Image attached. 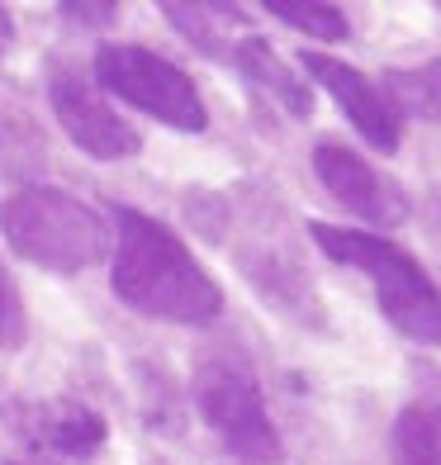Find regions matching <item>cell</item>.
Listing matches in <instances>:
<instances>
[{
  "label": "cell",
  "mask_w": 441,
  "mask_h": 465,
  "mask_svg": "<svg viewBox=\"0 0 441 465\" xmlns=\"http://www.w3.org/2000/svg\"><path fill=\"white\" fill-rule=\"evenodd\" d=\"M110 285L123 309L157 323L209 328L223 313V290L200 266V257L162 219L133 204H114Z\"/></svg>",
  "instance_id": "1"
},
{
  "label": "cell",
  "mask_w": 441,
  "mask_h": 465,
  "mask_svg": "<svg viewBox=\"0 0 441 465\" xmlns=\"http://www.w3.org/2000/svg\"><path fill=\"white\" fill-rule=\"evenodd\" d=\"M309 238L318 242V252L338 266L361 271L375 290L385 323L408 337L417 347H441V290L427 276V266L404 252L398 242H389L385 232L370 228H342V223H309Z\"/></svg>",
  "instance_id": "2"
},
{
  "label": "cell",
  "mask_w": 441,
  "mask_h": 465,
  "mask_svg": "<svg viewBox=\"0 0 441 465\" xmlns=\"http://www.w3.org/2000/svg\"><path fill=\"white\" fill-rule=\"evenodd\" d=\"M0 238L15 257H24L53 276H81L110 257V223L95 204L57 185H19L0 200Z\"/></svg>",
  "instance_id": "3"
},
{
  "label": "cell",
  "mask_w": 441,
  "mask_h": 465,
  "mask_svg": "<svg viewBox=\"0 0 441 465\" xmlns=\"http://www.w3.org/2000/svg\"><path fill=\"white\" fill-rule=\"evenodd\" d=\"M191 399H195V413L204 418V428L228 447V456H238L242 465L285 460L280 428L266 409V394L257 385V375H251V366L228 361V356L204 361L191 380Z\"/></svg>",
  "instance_id": "4"
},
{
  "label": "cell",
  "mask_w": 441,
  "mask_h": 465,
  "mask_svg": "<svg viewBox=\"0 0 441 465\" xmlns=\"http://www.w3.org/2000/svg\"><path fill=\"white\" fill-rule=\"evenodd\" d=\"M95 86L123 100L129 110L166 124L176 134H204L209 110L200 86L185 76L172 57H162L142 44H100L95 48Z\"/></svg>",
  "instance_id": "5"
},
{
  "label": "cell",
  "mask_w": 441,
  "mask_h": 465,
  "mask_svg": "<svg viewBox=\"0 0 441 465\" xmlns=\"http://www.w3.org/2000/svg\"><path fill=\"white\" fill-rule=\"evenodd\" d=\"M48 104H53V114L62 124V134H67L86 157H95V162H129V157L142 153V134L81 72L53 67Z\"/></svg>",
  "instance_id": "6"
},
{
  "label": "cell",
  "mask_w": 441,
  "mask_h": 465,
  "mask_svg": "<svg viewBox=\"0 0 441 465\" xmlns=\"http://www.w3.org/2000/svg\"><path fill=\"white\" fill-rule=\"evenodd\" d=\"M313 176H318V185L347 209V214L370 223V232L398 228L408 219L404 185L394 176H385L380 166H370L361 153H351L347 143H318L313 147Z\"/></svg>",
  "instance_id": "7"
},
{
  "label": "cell",
  "mask_w": 441,
  "mask_h": 465,
  "mask_svg": "<svg viewBox=\"0 0 441 465\" xmlns=\"http://www.w3.org/2000/svg\"><path fill=\"white\" fill-rule=\"evenodd\" d=\"M299 72L338 100V110L351 119V129L361 134L375 153H398V143H404V114H398L394 100L380 91V81L356 72L351 62H338L328 53H313V48L299 53Z\"/></svg>",
  "instance_id": "8"
},
{
  "label": "cell",
  "mask_w": 441,
  "mask_h": 465,
  "mask_svg": "<svg viewBox=\"0 0 441 465\" xmlns=\"http://www.w3.org/2000/svg\"><path fill=\"white\" fill-rule=\"evenodd\" d=\"M238 266L242 276L257 285V294H266L270 304H276L280 313H289V319H299L309 328H323V304H318V290H313V281L304 276L299 262H289L285 252H238Z\"/></svg>",
  "instance_id": "9"
},
{
  "label": "cell",
  "mask_w": 441,
  "mask_h": 465,
  "mask_svg": "<svg viewBox=\"0 0 441 465\" xmlns=\"http://www.w3.org/2000/svg\"><path fill=\"white\" fill-rule=\"evenodd\" d=\"M228 57L238 62V72H242L257 91H266L270 100H280L294 119H309V110H313L309 81L299 76V67H294V62H285L276 48H270L261 34H242L238 44L228 48Z\"/></svg>",
  "instance_id": "10"
},
{
  "label": "cell",
  "mask_w": 441,
  "mask_h": 465,
  "mask_svg": "<svg viewBox=\"0 0 441 465\" xmlns=\"http://www.w3.org/2000/svg\"><path fill=\"white\" fill-rule=\"evenodd\" d=\"M394 465H441V399H413L389 428Z\"/></svg>",
  "instance_id": "11"
},
{
  "label": "cell",
  "mask_w": 441,
  "mask_h": 465,
  "mask_svg": "<svg viewBox=\"0 0 441 465\" xmlns=\"http://www.w3.org/2000/svg\"><path fill=\"white\" fill-rule=\"evenodd\" d=\"M380 91L394 100L398 114L413 119H441V57L417 62V67H394L385 72Z\"/></svg>",
  "instance_id": "12"
},
{
  "label": "cell",
  "mask_w": 441,
  "mask_h": 465,
  "mask_svg": "<svg viewBox=\"0 0 441 465\" xmlns=\"http://www.w3.org/2000/svg\"><path fill=\"white\" fill-rule=\"evenodd\" d=\"M266 15H276L280 25L318 38V44H347V38H351L347 10L323 5V0H266Z\"/></svg>",
  "instance_id": "13"
},
{
  "label": "cell",
  "mask_w": 441,
  "mask_h": 465,
  "mask_svg": "<svg viewBox=\"0 0 441 465\" xmlns=\"http://www.w3.org/2000/svg\"><path fill=\"white\" fill-rule=\"evenodd\" d=\"M104 437H110V428H104V418L86 404H67L53 422H48V441L67 456V460H91L100 447H104Z\"/></svg>",
  "instance_id": "14"
},
{
  "label": "cell",
  "mask_w": 441,
  "mask_h": 465,
  "mask_svg": "<svg viewBox=\"0 0 441 465\" xmlns=\"http://www.w3.org/2000/svg\"><path fill=\"white\" fill-rule=\"evenodd\" d=\"M29 342V319H24V300L19 285L5 266H0V351H19Z\"/></svg>",
  "instance_id": "15"
},
{
  "label": "cell",
  "mask_w": 441,
  "mask_h": 465,
  "mask_svg": "<svg viewBox=\"0 0 441 465\" xmlns=\"http://www.w3.org/2000/svg\"><path fill=\"white\" fill-rule=\"evenodd\" d=\"M162 15H166V19H176V29H181L185 38H191L195 48H204V53L223 57V44H219V38L209 34V25H204V19H209V10H204V5H176V0H166Z\"/></svg>",
  "instance_id": "16"
},
{
  "label": "cell",
  "mask_w": 441,
  "mask_h": 465,
  "mask_svg": "<svg viewBox=\"0 0 441 465\" xmlns=\"http://www.w3.org/2000/svg\"><path fill=\"white\" fill-rule=\"evenodd\" d=\"M62 19H72L76 29H110L119 19V5L114 0H67V5H57Z\"/></svg>",
  "instance_id": "17"
},
{
  "label": "cell",
  "mask_w": 441,
  "mask_h": 465,
  "mask_svg": "<svg viewBox=\"0 0 441 465\" xmlns=\"http://www.w3.org/2000/svg\"><path fill=\"white\" fill-rule=\"evenodd\" d=\"M15 48V19H10V10L0 5V57H5Z\"/></svg>",
  "instance_id": "18"
}]
</instances>
